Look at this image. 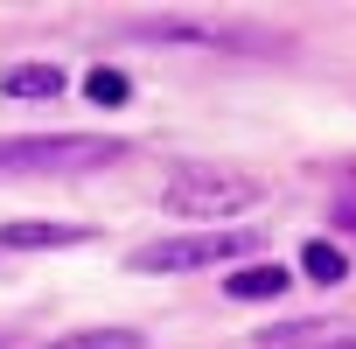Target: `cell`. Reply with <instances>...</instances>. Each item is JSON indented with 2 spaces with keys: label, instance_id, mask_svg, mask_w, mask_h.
Returning a JSON list of instances; mask_svg holds the SVG:
<instances>
[{
  "label": "cell",
  "instance_id": "3957f363",
  "mask_svg": "<svg viewBox=\"0 0 356 349\" xmlns=\"http://www.w3.org/2000/svg\"><path fill=\"white\" fill-rule=\"evenodd\" d=\"M259 238L252 231H189V238H154L133 252V273H196V266H224L245 259Z\"/></svg>",
  "mask_w": 356,
  "mask_h": 349
},
{
  "label": "cell",
  "instance_id": "8fae6325",
  "mask_svg": "<svg viewBox=\"0 0 356 349\" xmlns=\"http://www.w3.org/2000/svg\"><path fill=\"white\" fill-rule=\"evenodd\" d=\"M335 224H349V231H356V203H342V210H335Z\"/></svg>",
  "mask_w": 356,
  "mask_h": 349
},
{
  "label": "cell",
  "instance_id": "7c38bea8",
  "mask_svg": "<svg viewBox=\"0 0 356 349\" xmlns=\"http://www.w3.org/2000/svg\"><path fill=\"white\" fill-rule=\"evenodd\" d=\"M321 349H356V335H335V342H321Z\"/></svg>",
  "mask_w": 356,
  "mask_h": 349
},
{
  "label": "cell",
  "instance_id": "30bf717a",
  "mask_svg": "<svg viewBox=\"0 0 356 349\" xmlns=\"http://www.w3.org/2000/svg\"><path fill=\"white\" fill-rule=\"evenodd\" d=\"M126 91H133L126 70H91V77H84V98H91V105H126Z\"/></svg>",
  "mask_w": 356,
  "mask_h": 349
},
{
  "label": "cell",
  "instance_id": "6da1fadb",
  "mask_svg": "<svg viewBox=\"0 0 356 349\" xmlns=\"http://www.w3.org/2000/svg\"><path fill=\"white\" fill-rule=\"evenodd\" d=\"M126 140L98 133H35V140H0V182H29V174H91L112 168Z\"/></svg>",
  "mask_w": 356,
  "mask_h": 349
},
{
  "label": "cell",
  "instance_id": "52a82bcc",
  "mask_svg": "<svg viewBox=\"0 0 356 349\" xmlns=\"http://www.w3.org/2000/svg\"><path fill=\"white\" fill-rule=\"evenodd\" d=\"M342 328H328V321H286V328H266V335H252V349H321V342H335Z\"/></svg>",
  "mask_w": 356,
  "mask_h": 349
},
{
  "label": "cell",
  "instance_id": "8992f818",
  "mask_svg": "<svg viewBox=\"0 0 356 349\" xmlns=\"http://www.w3.org/2000/svg\"><path fill=\"white\" fill-rule=\"evenodd\" d=\"M286 279H293L286 266H245V273L224 279V293L231 300H273V293H286Z\"/></svg>",
  "mask_w": 356,
  "mask_h": 349
},
{
  "label": "cell",
  "instance_id": "9c48e42d",
  "mask_svg": "<svg viewBox=\"0 0 356 349\" xmlns=\"http://www.w3.org/2000/svg\"><path fill=\"white\" fill-rule=\"evenodd\" d=\"M42 349H140L133 328H84V335H63V342H42Z\"/></svg>",
  "mask_w": 356,
  "mask_h": 349
},
{
  "label": "cell",
  "instance_id": "277c9868",
  "mask_svg": "<svg viewBox=\"0 0 356 349\" xmlns=\"http://www.w3.org/2000/svg\"><path fill=\"white\" fill-rule=\"evenodd\" d=\"M0 98H22V105L63 98V70L56 63H8V70H0Z\"/></svg>",
  "mask_w": 356,
  "mask_h": 349
},
{
  "label": "cell",
  "instance_id": "5b68a950",
  "mask_svg": "<svg viewBox=\"0 0 356 349\" xmlns=\"http://www.w3.org/2000/svg\"><path fill=\"white\" fill-rule=\"evenodd\" d=\"M0 245L8 252H42V245H84L77 224H0Z\"/></svg>",
  "mask_w": 356,
  "mask_h": 349
},
{
  "label": "cell",
  "instance_id": "ba28073f",
  "mask_svg": "<svg viewBox=\"0 0 356 349\" xmlns=\"http://www.w3.org/2000/svg\"><path fill=\"white\" fill-rule=\"evenodd\" d=\"M300 266H307V279H321V286H342V279H349V259H342L335 245H321V238L300 252Z\"/></svg>",
  "mask_w": 356,
  "mask_h": 349
},
{
  "label": "cell",
  "instance_id": "7a4b0ae2",
  "mask_svg": "<svg viewBox=\"0 0 356 349\" xmlns=\"http://www.w3.org/2000/svg\"><path fill=\"white\" fill-rule=\"evenodd\" d=\"M168 210H182V217H231V210H259V174H238V168H210V161H175L168 168V182H161Z\"/></svg>",
  "mask_w": 356,
  "mask_h": 349
}]
</instances>
